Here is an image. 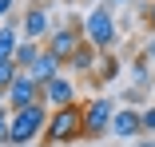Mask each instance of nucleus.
<instances>
[{
    "label": "nucleus",
    "mask_w": 155,
    "mask_h": 147,
    "mask_svg": "<svg viewBox=\"0 0 155 147\" xmlns=\"http://www.w3.org/2000/svg\"><path fill=\"white\" fill-rule=\"evenodd\" d=\"M111 135H115V139H139V135H143V111H135V107H115Z\"/></svg>",
    "instance_id": "obj_8"
},
{
    "label": "nucleus",
    "mask_w": 155,
    "mask_h": 147,
    "mask_svg": "<svg viewBox=\"0 0 155 147\" xmlns=\"http://www.w3.org/2000/svg\"><path fill=\"white\" fill-rule=\"evenodd\" d=\"M91 76H96L100 83H115L119 80V60H115V56H100V64H96Z\"/></svg>",
    "instance_id": "obj_14"
},
{
    "label": "nucleus",
    "mask_w": 155,
    "mask_h": 147,
    "mask_svg": "<svg viewBox=\"0 0 155 147\" xmlns=\"http://www.w3.org/2000/svg\"><path fill=\"white\" fill-rule=\"evenodd\" d=\"M111 119H115V103L107 96H96L84 107V135L87 139H100L104 131H111Z\"/></svg>",
    "instance_id": "obj_4"
},
{
    "label": "nucleus",
    "mask_w": 155,
    "mask_h": 147,
    "mask_svg": "<svg viewBox=\"0 0 155 147\" xmlns=\"http://www.w3.org/2000/svg\"><path fill=\"white\" fill-rule=\"evenodd\" d=\"M80 44H84V28H52V36H48V52L52 56H60V60H72V56L80 52Z\"/></svg>",
    "instance_id": "obj_6"
},
{
    "label": "nucleus",
    "mask_w": 155,
    "mask_h": 147,
    "mask_svg": "<svg viewBox=\"0 0 155 147\" xmlns=\"http://www.w3.org/2000/svg\"><path fill=\"white\" fill-rule=\"evenodd\" d=\"M44 103L56 111V107H72L76 103V83L68 80V76H56V80H48L44 83Z\"/></svg>",
    "instance_id": "obj_9"
},
{
    "label": "nucleus",
    "mask_w": 155,
    "mask_h": 147,
    "mask_svg": "<svg viewBox=\"0 0 155 147\" xmlns=\"http://www.w3.org/2000/svg\"><path fill=\"white\" fill-rule=\"evenodd\" d=\"M8 123H12V107L0 103V143H8Z\"/></svg>",
    "instance_id": "obj_17"
},
{
    "label": "nucleus",
    "mask_w": 155,
    "mask_h": 147,
    "mask_svg": "<svg viewBox=\"0 0 155 147\" xmlns=\"http://www.w3.org/2000/svg\"><path fill=\"white\" fill-rule=\"evenodd\" d=\"M96 64H100V48H91L87 40L80 44V52L68 60V68H72V72H96Z\"/></svg>",
    "instance_id": "obj_12"
},
{
    "label": "nucleus",
    "mask_w": 155,
    "mask_h": 147,
    "mask_svg": "<svg viewBox=\"0 0 155 147\" xmlns=\"http://www.w3.org/2000/svg\"><path fill=\"white\" fill-rule=\"evenodd\" d=\"M135 147H155V135H147V139H139Z\"/></svg>",
    "instance_id": "obj_22"
},
{
    "label": "nucleus",
    "mask_w": 155,
    "mask_h": 147,
    "mask_svg": "<svg viewBox=\"0 0 155 147\" xmlns=\"http://www.w3.org/2000/svg\"><path fill=\"white\" fill-rule=\"evenodd\" d=\"M143 131H147V135H155V103H151V107H143Z\"/></svg>",
    "instance_id": "obj_18"
},
{
    "label": "nucleus",
    "mask_w": 155,
    "mask_h": 147,
    "mask_svg": "<svg viewBox=\"0 0 155 147\" xmlns=\"http://www.w3.org/2000/svg\"><path fill=\"white\" fill-rule=\"evenodd\" d=\"M44 131H48V103L20 107V111H12V123H8V143H12V147H28L32 139H40Z\"/></svg>",
    "instance_id": "obj_1"
},
{
    "label": "nucleus",
    "mask_w": 155,
    "mask_h": 147,
    "mask_svg": "<svg viewBox=\"0 0 155 147\" xmlns=\"http://www.w3.org/2000/svg\"><path fill=\"white\" fill-rule=\"evenodd\" d=\"M60 64H64V60H60V56H52V52L44 48V52H40V60L28 68V76H32L36 83H48V80H56V76H60Z\"/></svg>",
    "instance_id": "obj_10"
},
{
    "label": "nucleus",
    "mask_w": 155,
    "mask_h": 147,
    "mask_svg": "<svg viewBox=\"0 0 155 147\" xmlns=\"http://www.w3.org/2000/svg\"><path fill=\"white\" fill-rule=\"evenodd\" d=\"M84 40H87L91 48H100V52H107V48L119 40V28H115V16H111L107 4H96V8L84 16Z\"/></svg>",
    "instance_id": "obj_2"
},
{
    "label": "nucleus",
    "mask_w": 155,
    "mask_h": 147,
    "mask_svg": "<svg viewBox=\"0 0 155 147\" xmlns=\"http://www.w3.org/2000/svg\"><path fill=\"white\" fill-rule=\"evenodd\" d=\"M24 68L16 64V60H0V92H8V87L16 83V76H20Z\"/></svg>",
    "instance_id": "obj_16"
},
{
    "label": "nucleus",
    "mask_w": 155,
    "mask_h": 147,
    "mask_svg": "<svg viewBox=\"0 0 155 147\" xmlns=\"http://www.w3.org/2000/svg\"><path fill=\"white\" fill-rule=\"evenodd\" d=\"M20 28H24V40H32V44L48 40V36H52V16H48V8H44V4H28V12L20 16Z\"/></svg>",
    "instance_id": "obj_7"
},
{
    "label": "nucleus",
    "mask_w": 155,
    "mask_h": 147,
    "mask_svg": "<svg viewBox=\"0 0 155 147\" xmlns=\"http://www.w3.org/2000/svg\"><path fill=\"white\" fill-rule=\"evenodd\" d=\"M16 28H20L16 16H4V20H0V60H16V48H20Z\"/></svg>",
    "instance_id": "obj_11"
},
{
    "label": "nucleus",
    "mask_w": 155,
    "mask_h": 147,
    "mask_svg": "<svg viewBox=\"0 0 155 147\" xmlns=\"http://www.w3.org/2000/svg\"><path fill=\"white\" fill-rule=\"evenodd\" d=\"M76 135H84V107H56L52 115H48V131H44V139L52 143V147H60V143H72Z\"/></svg>",
    "instance_id": "obj_3"
},
{
    "label": "nucleus",
    "mask_w": 155,
    "mask_h": 147,
    "mask_svg": "<svg viewBox=\"0 0 155 147\" xmlns=\"http://www.w3.org/2000/svg\"><path fill=\"white\" fill-rule=\"evenodd\" d=\"M143 60L155 68V32H151V40H147V48H143Z\"/></svg>",
    "instance_id": "obj_19"
},
{
    "label": "nucleus",
    "mask_w": 155,
    "mask_h": 147,
    "mask_svg": "<svg viewBox=\"0 0 155 147\" xmlns=\"http://www.w3.org/2000/svg\"><path fill=\"white\" fill-rule=\"evenodd\" d=\"M40 52H44L40 44H32V40H20V48H16V64L28 72V68H32V64L40 60Z\"/></svg>",
    "instance_id": "obj_15"
},
{
    "label": "nucleus",
    "mask_w": 155,
    "mask_h": 147,
    "mask_svg": "<svg viewBox=\"0 0 155 147\" xmlns=\"http://www.w3.org/2000/svg\"><path fill=\"white\" fill-rule=\"evenodd\" d=\"M147 20H151V28H155V0L147 4Z\"/></svg>",
    "instance_id": "obj_21"
},
{
    "label": "nucleus",
    "mask_w": 155,
    "mask_h": 147,
    "mask_svg": "<svg viewBox=\"0 0 155 147\" xmlns=\"http://www.w3.org/2000/svg\"><path fill=\"white\" fill-rule=\"evenodd\" d=\"M12 12H16V0H0V20L12 16Z\"/></svg>",
    "instance_id": "obj_20"
},
{
    "label": "nucleus",
    "mask_w": 155,
    "mask_h": 147,
    "mask_svg": "<svg viewBox=\"0 0 155 147\" xmlns=\"http://www.w3.org/2000/svg\"><path fill=\"white\" fill-rule=\"evenodd\" d=\"M111 4H127V0H111Z\"/></svg>",
    "instance_id": "obj_23"
},
{
    "label": "nucleus",
    "mask_w": 155,
    "mask_h": 147,
    "mask_svg": "<svg viewBox=\"0 0 155 147\" xmlns=\"http://www.w3.org/2000/svg\"><path fill=\"white\" fill-rule=\"evenodd\" d=\"M4 103H8L12 111H20V107H32V103H44V83H36L28 72H20V76H16V83L4 92Z\"/></svg>",
    "instance_id": "obj_5"
},
{
    "label": "nucleus",
    "mask_w": 155,
    "mask_h": 147,
    "mask_svg": "<svg viewBox=\"0 0 155 147\" xmlns=\"http://www.w3.org/2000/svg\"><path fill=\"white\" fill-rule=\"evenodd\" d=\"M127 76H131V87H139V92H147V87L155 83V68H151V64L143 60V56H139V60H131Z\"/></svg>",
    "instance_id": "obj_13"
}]
</instances>
